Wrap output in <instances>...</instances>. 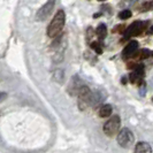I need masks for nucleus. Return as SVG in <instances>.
Instances as JSON below:
<instances>
[{"instance_id": "nucleus-7", "label": "nucleus", "mask_w": 153, "mask_h": 153, "mask_svg": "<svg viewBox=\"0 0 153 153\" xmlns=\"http://www.w3.org/2000/svg\"><path fill=\"white\" fill-rule=\"evenodd\" d=\"M138 51V42L137 40H131L128 45L124 47L122 52V56L123 59H130V58H134L136 54H137Z\"/></svg>"}, {"instance_id": "nucleus-14", "label": "nucleus", "mask_w": 153, "mask_h": 153, "mask_svg": "<svg viewBox=\"0 0 153 153\" xmlns=\"http://www.w3.org/2000/svg\"><path fill=\"white\" fill-rule=\"evenodd\" d=\"M90 46H91V48L97 54H101V53H102V45L100 44L99 42H92L91 44H90Z\"/></svg>"}, {"instance_id": "nucleus-20", "label": "nucleus", "mask_w": 153, "mask_h": 153, "mask_svg": "<svg viewBox=\"0 0 153 153\" xmlns=\"http://www.w3.org/2000/svg\"><path fill=\"white\" fill-rule=\"evenodd\" d=\"M121 82H122L123 84H126V83H127V78H126V77H123L122 81H121Z\"/></svg>"}, {"instance_id": "nucleus-1", "label": "nucleus", "mask_w": 153, "mask_h": 153, "mask_svg": "<svg viewBox=\"0 0 153 153\" xmlns=\"http://www.w3.org/2000/svg\"><path fill=\"white\" fill-rule=\"evenodd\" d=\"M65 23H66V14L62 9H59L47 27V36L50 38L58 37L61 33L62 29L65 27Z\"/></svg>"}, {"instance_id": "nucleus-15", "label": "nucleus", "mask_w": 153, "mask_h": 153, "mask_svg": "<svg viewBox=\"0 0 153 153\" xmlns=\"http://www.w3.org/2000/svg\"><path fill=\"white\" fill-rule=\"evenodd\" d=\"M131 15H132V13H131V10L129 9H124L122 12H120L119 13V19L120 20H128V19H130Z\"/></svg>"}, {"instance_id": "nucleus-16", "label": "nucleus", "mask_w": 153, "mask_h": 153, "mask_svg": "<svg viewBox=\"0 0 153 153\" xmlns=\"http://www.w3.org/2000/svg\"><path fill=\"white\" fill-rule=\"evenodd\" d=\"M149 56H152V52L150 51V50H142L140 51V53H139V59H147Z\"/></svg>"}, {"instance_id": "nucleus-19", "label": "nucleus", "mask_w": 153, "mask_h": 153, "mask_svg": "<svg viewBox=\"0 0 153 153\" xmlns=\"http://www.w3.org/2000/svg\"><path fill=\"white\" fill-rule=\"evenodd\" d=\"M150 28H151V29H150V30L147 31V33H149V35H151V33H153V25H152V27H150Z\"/></svg>"}, {"instance_id": "nucleus-5", "label": "nucleus", "mask_w": 153, "mask_h": 153, "mask_svg": "<svg viewBox=\"0 0 153 153\" xmlns=\"http://www.w3.org/2000/svg\"><path fill=\"white\" fill-rule=\"evenodd\" d=\"M134 142H135V136L130 129L123 128L122 130L117 134V143L121 147L128 149V147L132 146Z\"/></svg>"}, {"instance_id": "nucleus-2", "label": "nucleus", "mask_w": 153, "mask_h": 153, "mask_svg": "<svg viewBox=\"0 0 153 153\" xmlns=\"http://www.w3.org/2000/svg\"><path fill=\"white\" fill-rule=\"evenodd\" d=\"M146 24H147V22H143V21H135L134 23H131L130 25L124 30L123 40H127V39H130L131 37L140 35L146 29Z\"/></svg>"}, {"instance_id": "nucleus-4", "label": "nucleus", "mask_w": 153, "mask_h": 153, "mask_svg": "<svg viewBox=\"0 0 153 153\" xmlns=\"http://www.w3.org/2000/svg\"><path fill=\"white\" fill-rule=\"evenodd\" d=\"M92 93L93 92L90 90V88L85 84L79 89L77 97H78V105H79L81 109H85L89 105H91Z\"/></svg>"}, {"instance_id": "nucleus-22", "label": "nucleus", "mask_w": 153, "mask_h": 153, "mask_svg": "<svg viewBox=\"0 0 153 153\" xmlns=\"http://www.w3.org/2000/svg\"><path fill=\"white\" fill-rule=\"evenodd\" d=\"M98 1H106V0H98Z\"/></svg>"}, {"instance_id": "nucleus-9", "label": "nucleus", "mask_w": 153, "mask_h": 153, "mask_svg": "<svg viewBox=\"0 0 153 153\" xmlns=\"http://www.w3.org/2000/svg\"><path fill=\"white\" fill-rule=\"evenodd\" d=\"M84 85V83L82 82V79L79 78L78 76H73L71 78V81H70V84H69V88H68V91L70 94H73V96H75L78 91H79V89L82 88Z\"/></svg>"}, {"instance_id": "nucleus-11", "label": "nucleus", "mask_w": 153, "mask_h": 153, "mask_svg": "<svg viewBox=\"0 0 153 153\" xmlns=\"http://www.w3.org/2000/svg\"><path fill=\"white\" fill-rule=\"evenodd\" d=\"M105 99V94L102 91H96L92 93V100H91V106H98L101 104Z\"/></svg>"}, {"instance_id": "nucleus-12", "label": "nucleus", "mask_w": 153, "mask_h": 153, "mask_svg": "<svg viewBox=\"0 0 153 153\" xmlns=\"http://www.w3.org/2000/svg\"><path fill=\"white\" fill-rule=\"evenodd\" d=\"M96 33H97L99 40H102V39L106 38V36H107V27H106V24L100 23L99 25L97 27V29H96Z\"/></svg>"}, {"instance_id": "nucleus-10", "label": "nucleus", "mask_w": 153, "mask_h": 153, "mask_svg": "<svg viewBox=\"0 0 153 153\" xmlns=\"http://www.w3.org/2000/svg\"><path fill=\"white\" fill-rule=\"evenodd\" d=\"M135 153H152V147L146 142H139L135 146Z\"/></svg>"}, {"instance_id": "nucleus-6", "label": "nucleus", "mask_w": 153, "mask_h": 153, "mask_svg": "<svg viewBox=\"0 0 153 153\" xmlns=\"http://www.w3.org/2000/svg\"><path fill=\"white\" fill-rule=\"evenodd\" d=\"M55 5V0H47L45 4L38 9L36 14V20L37 21H45L48 16L51 15L52 10Z\"/></svg>"}, {"instance_id": "nucleus-23", "label": "nucleus", "mask_w": 153, "mask_h": 153, "mask_svg": "<svg viewBox=\"0 0 153 153\" xmlns=\"http://www.w3.org/2000/svg\"><path fill=\"white\" fill-rule=\"evenodd\" d=\"M152 56H153V52H152Z\"/></svg>"}, {"instance_id": "nucleus-21", "label": "nucleus", "mask_w": 153, "mask_h": 153, "mask_svg": "<svg viewBox=\"0 0 153 153\" xmlns=\"http://www.w3.org/2000/svg\"><path fill=\"white\" fill-rule=\"evenodd\" d=\"M98 16H100V13H98V14H94V15H93V17H98Z\"/></svg>"}, {"instance_id": "nucleus-8", "label": "nucleus", "mask_w": 153, "mask_h": 153, "mask_svg": "<svg viewBox=\"0 0 153 153\" xmlns=\"http://www.w3.org/2000/svg\"><path fill=\"white\" fill-rule=\"evenodd\" d=\"M143 77H144V66L136 65L134 68V71L129 76L130 82L131 83H140V82H143Z\"/></svg>"}, {"instance_id": "nucleus-18", "label": "nucleus", "mask_w": 153, "mask_h": 153, "mask_svg": "<svg viewBox=\"0 0 153 153\" xmlns=\"http://www.w3.org/2000/svg\"><path fill=\"white\" fill-rule=\"evenodd\" d=\"M123 28H124L123 25H117V27H116V29H114V30H113V32H119V31H122Z\"/></svg>"}, {"instance_id": "nucleus-3", "label": "nucleus", "mask_w": 153, "mask_h": 153, "mask_svg": "<svg viewBox=\"0 0 153 153\" xmlns=\"http://www.w3.org/2000/svg\"><path fill=\"white\" fill-rule=\"evenodd\" d=\"M120 126H121V120H120V116L119 115H113L107 122L104 124V132L109 136V137H113L115 136L119 130H120Z\"/></svg>"}, {"instance_id": "nucleus-13", "label": "nucleus", "mask_w": 153, "mask_h": 153, "mask_svg": "<svg viewBox=\"0 0 153 153\" xmlns=\"http://www.w3.org/2000/svg\"><path fill=\"white\" fill-rule=\"evenodd\" d=\"M112 112H113V108L109 104H104L99 108V115L101 117H108L109 115L112 114Z\"/></svg>"}, {"instance_id": "nucleus-17", "label": "nucleus", "mask_w": 153, "mask_h": 153, "mask_svg": "<svg viewBox=\"0 0 153 153\" xmlns=\"http://www.w3.org/2000/svg\"><path fill=\"white\" fill-rule=\"evenodd\" d=\"M153 8V0L151 1H146L143 4V6H142V12H146V10H150V9H152Z\"/></svg>"}]
</instances>
